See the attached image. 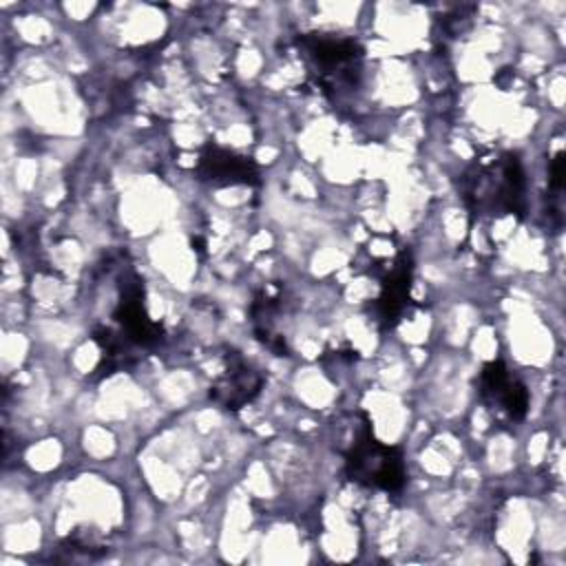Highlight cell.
I'll list each match as a JSON object with an SVG mask.
<instances>
[{"mask_svg":"<svg viewBox=\"0 0 566 566\" xmlns=\"http://www.w3.org/2000/svg\"><path fill=\"white\" fill-rule=\"evenodd\" d=\"M464 201L478 214H520L526 208V179L511 153L480 161L464 175Z\"/></svg>","mask_w":566,"mask_h":566,"instance_id":"cell-1","label":"cell"},{"mask_svg":"<svg viewBox=\"0 0 566 566\" xmlns=\"http://www.w3.org/2000/svg\"><path fill=\"white\" fill-rule=\"evenodd\" d=\"M345 471L356 484L380 489L385 493L402 491L407 478L402 451L376 440L367 422L358 429L345 453Z\"/></svg>","mask_w":566,"mask_h":566,"instance_id":"cell-2","label":"cell"},{"mask_svg":"<svg viewBox=\"0 0 566 566\" xmlns=\"http://www.w3.org/2000/svg\"><path fill=\"white\" fill-rule=\"evenodd\" d=\"M298 46L310 62L316 82L325 91H338L343 86L356 84L365 51L354 38L334 33H305L298 38Z\"/></svg>","mask_w":566,"mask_h":566,"instance_id":"cell-3","label":"cell"},{"mask_svg":"<svg viewBox=\"0 0 566 566\" xmlns=\"http://www.w3.org/2000/svg\"><path fill=\"white\" fill-rule=\"evenodd\" d=\"M411 279H413V261L407 250H400L385 268L380 276V292L374 303L376 321L391 329L405 314L409 294H411Z\"/></svg>","mask_w":566,"mask_h":566,"instance_id":"cell-4","label":"cell"},{"mask_svg":"<svg viewBox=\"0 0 566 566\" xmlns=\"http://www.w3.org/2000/svg\"><path fill=\"white\" fill-rule=\"evenodd\" d=\"M478 389L489 407L504 411L511 420H522L528 411L526 387L500 360H491L482 367Z\"/></svg>","mask_w":566,"mask_h":566,"instance_id":"cell-5","label":"cell"},{"mask_svg":"<svg viewBox=\"0 0 566 566\" xmlns=\"http://www.w3.org/2000/svg\"><path fill=\"white\" fill-rule=\"evenodd\" d=\"M197 175L214 186H250L259 181V170L248 157L217 144H208L199 153Z\"/></svg>","mask_w":566,"mask_h":566,"instance_id":"cell-6","label":"cell"},{"mask_svg":"<svg viewBox=\"0 0 566 566\" xmlns=\"http://www.w3.org/2000/svg\"><path fill=\"white\" fill-rule=\"evenodd\" d=\"M261 387H263V376L243 358L232 356L228 360V369L212 382L210 398L219 407L234 411L245 407L250 400H254Z\"/></svg>","mask_w":566,"mask_h":566,"instance_id":"cell-7","label":"cell"},{"mask_svg":"<svg viewBox=\"0 0 566 566\" xmlns=\"http://www.w3.org/2000/svg\"><path fill=\"white\" fill-rule=\"evenodd\" d=\"M564 175H566V159H564V153H557L551 159V179H548V186L555 195H559L564 188Z\"/></svg>","mask_w":566,"mask_h":566,"instance_id":"cell-8","label":"cell"}]
</instances>
